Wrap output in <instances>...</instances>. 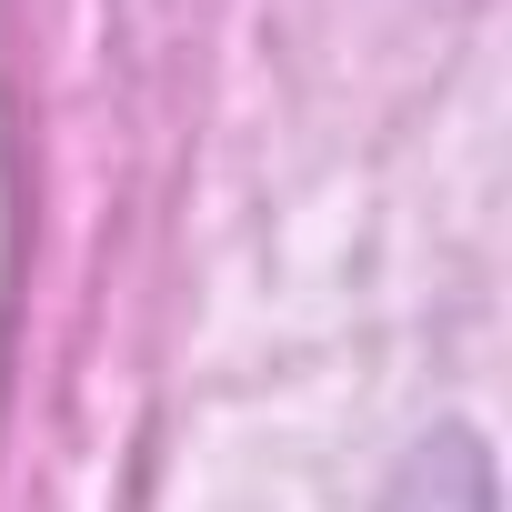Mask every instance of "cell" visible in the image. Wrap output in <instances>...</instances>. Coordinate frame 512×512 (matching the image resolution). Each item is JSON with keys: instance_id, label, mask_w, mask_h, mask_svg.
I'll return each mask as SVG.
<instances>
[{"instance_id": "cell-1", "label": "cell", "mask_w": 512, "mask_h": 512, "mask_svg": "<svg viewBox=\"0 0 512 512\" xmlns=\"http://www.w3.org/2000/svg\"><path fill=\"white\" fill-rule=\"evenodd\" d=\"M382 512H502V462H492V442H482L472 422H432V432L402 452Z\"/></svg>"}]
</instances>
